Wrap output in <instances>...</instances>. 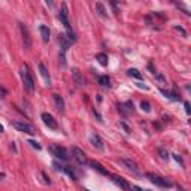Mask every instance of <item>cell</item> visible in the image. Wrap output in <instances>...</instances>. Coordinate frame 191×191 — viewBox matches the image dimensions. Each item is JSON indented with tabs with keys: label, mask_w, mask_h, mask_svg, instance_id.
Listing matches in <instances>:
<instances>
[{
	"label": "cell",
	"mask_w": 191,
	"mask_h": 191,
	"mask_svg": "<svg viewBox=\"0 0 191 191\" xmlns=\"http://www.w3.org/2000/svg\"><path fill=\"white\" fill-rule=\"evenodd\" d=\"M11 149H12V151H14V152H15V154L18 152V151H17V145H15V142H11Z\"/></svg>",
	"instance_id": "obj_34"
},
{
	"label": "cell",
	"mask_w": 191,
	"mask_h": 191,
	"mask_svg": "<svg viewBox=\"0 0 191 191\" xmlns=\"http://www.w3.org/2000/svg\"><path fill=\"white\" fill-rule=\"evenodd\" d=\"M178 190H179V191H185V190H184L182 187H179V185H178Z\"/></svg>",
	"instance_id": "obj_39"
},
{
	"label": "cell",
	"mask_w": 191,
	"mask_h": 191,
	"mask_svg": "<svg viewBox=\"0 0 191 191\" xmlns=\"http://www.w3.org/2000/svg\"><path fill=\"white\" fill-rule=\"evenodd\" d=\"M140 108H142V110H145V112H151V104H149L148 102H142V103H140Z\"/></svg>",
	"instance_id": "obj_25"
},
{
	"label": "cell",
	"mask_w": 191,
	"mask_h": 191,
	"mask_svg": "<svg viewBox=\"0 0 191 191\" xmlns=\"http://www.w3.org/2000/svg\"><path fill=\"white\" fill-rule=\"evenodd\" d=\"M146 178L152 184H155V185H158V187H163V188H170L173 185L169 179H166V178H163L160 175H155V173H146Z\"/></svg>",
	"instance_id": "obj_3"
},
{
	"label": "cell",
	"mask_w": 191,
	"mask_h": 191,
	"mask_svg": "<svg viewBox=\"0 0 191 191\" xmlns=\"http://www.w3.org/2000/svg\"><path fill=\"white\" fill-rule=\"evenodd\" d=\"M85 191H90V190H85Z\"/></svg>",
	"instance_id": "obj_41"
},
{
	"label": "cell",
	"mask_w": 191,
	"mask_h": 191,
	"mask_svg": "<svg viewBox=\"0 0 191 191\" xmlns=\"http://www.w3.org/2000/svg\"><path fill=\"white\" fill-rule=\"evenodd\" d=\"M127 73H128V76H131V78H136V79H143V76H142V73L137 69H128L127 70Z\"/></svg>",
	"instance_id": "obj_21"
},
{
	"label": "cell",
	"mask_w": 191,
	"mask_h": 191,
	"mask_svg": "<svg viewBox=\"0 0 191 191\" xmlns=\"http://www.w3.org/2000/svg\"><path fill=\"white\" fill-rule=\"evenodd\" d=\"M98 84H100L102 87H104V88H109L110 87V78L108 75H103V76L98 78Z\"/></svg>",
	"instance_id": "obj_19"
},
{
	"label": "cell",
	"mask_w": 191,
	"mask_h": 191,
	"mask_svg": "<svg viewBox=\"0 0 191 191\" xmlns=\"http://www.w3.org/2000/svg\"><path fill=\"white\" fill-rule=\"evenodd\" d=\"M137 87H140V88H143V90H148V87H146V85H143L142 82H137Z\"/></svg>",
	"instance_id": "obj_37"
},
{
	"label": "cell",
	"mask_w": 191,
	"mask_h": 191,
	"mask_svg": "<svg viewBox=\"0 0 191 191\" xmlns=\"http://www.w3.org/2000/svg\"><path fill=\"white\" fill-rule=\"evenodd\" d=\"M96 11H97V14L100 15L102 18H109V15H108V12H106V8H104V5L102 3V2H97L96 3Z\"/></svg>",
	"instance_id": "obj_17"
},
{
	"label": "cell",
	"mask_w": 191,
	"mask_h": 191,
	"mask_svg": "<svg viewBox=\"0 0 191 191\" xmlns=\"http://www.w3.org/2000/svg\"><path fill=\"white\" fill-rule=\"evenodd\" d=\"M184 106H185V112L188 115H191V104H190V102H185L184 103Z\"/></svg>",
	"instance_id": "obj_31"
},
{
	"label": "cell",
	"mask_w": 191,
	"mask_h": 191,
	"mask_svg": "<svg viewBox=\"0 0 191 191\" xmlns=\"http://www.w3.org/2000/svg\"><path fill=\"white\" fill-rule=\"evenodd\" d=\"M19 31H21V36H23V43H24V48L25 49H30L31 48V36L29 33V29L25 27L23 23H19Z\"/></svg>",
	"instance_id": "obj_6"
},
{
	"label": "cell",
	"mask_w": 191,
	"mask_h": 191,
	"mask_svg": "<svg viewBox=\"0 0 191 191\" xmlns=\"http://www.w3.org/2000/svg\"><path fill=\"white\" fill-rule=\"evenodd\" d=\"M29 143L31 145L33 148H36L37 151H41V149H42V146H41V145H39V142H36V140H31V139H30V140H29Z\"/></svg>",
	"instance_id": "obj_28"
},
{
	"label": "cell",
	"mask_w": 191,
	"mask_h": 191,
	"mask_svg": "<svg viewBox=\"0 0 191 191\" xmlns=\"http://www.w3.org/2000/svg\"><path fill=\"white\" fill-rule=\"evenodd\" d=\"M88 164H90V167H91V169H94L96 172H98L100 175H104V176H110V175H112L108 169H104V167L102 166V164L98 163V161H96V160H91Z\"/></svg>",
	"instance_id": "obj_9"
},
{
	"label": "cell",
	"mask_w": 191,
	"mask_h": 191,
	"mask_svg": "<svg viewBox=\"0 0 191 191\" xmlns=\"http://www.w3.org/2000/svg\"><path fill=\"white\" fill-rule=\"evenodd\" d=\"M124 108H126V106H124V104H118V110H120L122 115H128V110H126Z\"/></svg>",
	"instance_id": "obj_30"
},
{
	"label": "cell",
	"mask_w": 191,
	"mask_h": 191,
	"mask_svg": "<svg viewBox=\"0 0 191 191\" xmlns=\"http://www.w3.org/2000/svg\"><path fill=\"white\" fill-rule=\"evenodd\" d=\"M91 143H93L94 148L98 149V151H103L104 149V143H103L102 137L98 136V134H93V136H91Z\"/></svg>",
	"instance_id": "obj_15"
},
{
	"label": "cell",
	"mask_w": 191,
	"mask_h": 191,
	"mask_svg": "<svg viewBox=\"0 0 191 191\" xmlns=\"http://www.w3.org/2000/svg\"><path fill=\"white\" fill-rule=\"evenodd\" d=\"M124 104H126V108H127V110H130V112H133L134 110V106H133V102H130V100H127L126 103H124Z\"/></svg>",
	"instance_id": "obj_29"
},
{
	"label": "cell",
	"mask_w": 191,
	"mask_h": 191,
	"mask_svg": "<svg viewBox=\"0 0 191 191\" xmlns=\"http://www.w3.org/2000/svg\"><path fill=\"white\" fill-rule=\"evenodd\" d=\"M160 155H161L163 160H167V158H169V152H167L164 148H160Z\"/></svg>",
	"instance_id": "obj_27"
},
{
	"label": "cell",
	"mask_w": 191,
	"mask_h": 191,
	"mask_svg": "<svg viewBox=\"0 0 191 191\" xmlns=\"http://www.w3.org/2000/svg\"><path fill=\"white\" fill-rule=\"evenodd\" d=\"M21 78H23V82H24V87L29 93H33L35 91V79L31 76V72L29 69V66L24 64V67L21 70Z\"/></svg>",
	"instance_id": "obj_2"
},
{
	"label": "cell",
	"mask_w": 191,
	"mask_h": 191,
	"mask_svg": "<svg viewBox=\"0 0 191 191\" xmlns=\"http://www.w3.org/2000/svg\"><path fill=\"white\" fill-rule=\"evenodd\" d=\"M110 178H112V181H114L121 190H130V188H131V185L128 184V181L124 179V178L118 176V175H110Z\"/></svg>",
	"instance_id": "obj_10"
},
{
	"label": "cell",
	"mask_w": 191,
	"mask_h": 191,
	"mask_svg": "<svg viewBox=\"0 0 191 191\" xmlns=\"http://www.w3.org/2000/svg\"><path fill=\"white\" fill-rule=\"evenodd\" d=\"M39 31H41V36H42V41L43 42H49V37H51V31L47 25H41L39 27Z\"/></svg>",
	"instance_id": "obj_18"
},
{
	"label": "cell",
	"mask_w": 191,
	"mask_h": 191,
	"mask_svg": "<svg viewBox=\"0 0 191 191\" xmlns=\"http://www.w3.org/2000/svg\"><path fill=\"white\" fill-rule=\"evenodd\" d=\"M42 176H43V179H45V182H47V184H51V181H49V178L47 176V173H45V172H42Z\"/></svg>",
	"instance_id": "obj_35"
},
{
	"label": "cell",
	"mask_w": 191,
	"mask_h": 191,
	"mask_svg": "<svg viewBox=\"0 0 191 191\" xmlns=\"http://www.w3.org/2000/svg\"><path fill=\"white\" fill-rule=\"evenodd\" d=\"M173 29H175V30H176L178 33H181V35H182L184 37H185V36H187V30H185V29H184V27H181V25H175V27H173Z\"/></svg>",
	"instance_id": "obj_24"
},
{
	"label": "cell",
	"mask_w": 191,
	"mask_h": 191,
	"mask_svg": "<svg viewBox=\"0 0 191 191\" xmlns=\"http://www.w3.org/2000/svg\"><path fill=\"white\" fill-rule=\"evenodd\" d=\"M173 158L178 161V163H179L181 164V166H184V161H182V158H181V157L179 155H178V154H173Z\"/></svg>",
	"instance_id": "obj_32"
},
{
	"label": "cell",
	"mask_w": 191,
	"mask_h": 191,
	"mask_svg": "<svg viewBox=\"0 0 191 191\" xmlns=\"http://www.w3.org/2000/svg\"><path fill=\"white\" fill-rule=\"evenodd\" d=\"M120 127H121L124 131H126V133H128V134L131 133V128L127 126V122H126V121H120Z\"/></svg>",
	"instance_id": "obj_23"
},
{
	"label": "cell",
	"mask_w": 191,
	"mask_h": 191,
	"mask_svg": "<svg viewBox=\"0 0 191 191\" xmlns=\"http://www.w3.org/2000/svg\"><path fill=\"white\" fill-rule=\"evenodd\" d=\"M155 78H157V79H158V82H160L161 85H166V84H167L166 78H164V76H163L161 73H157V75H155Z\"/></svg>",
	"instance_id": "obj_26"
},
{
	"label": "cell",
	"mask_w": 191,
	"mask_h": 191,
	"mask_svg": "<svg viewBox=\"0 0 191 191\" xmlns=\"http://www.w3.org/2000/svg\"><path fill=\"white\" fill-rule=\"evenodd\" d=\"M58 18H60V21L63 23L66 31H67V37L70 39V42L72 43L76 42V35H75L73 29H72V25L69 23V12H67V5L66 3L61 5V11H60V14H58Z\"/></svg>",
	"instance_id": "obj_1"
},
{
	"label": "cell",
	"mask_w": 191,
	"mask_h": 191,
	"mask_svg": "<svg viewBox=\"0 0 191 191\" xmlns=\"http://www.w3.org/2000/svg\"><path fill=\"white\" fill-rule=\"evenodd\" d=\"M72 76H73L75 82H76L78 85H79V87H82V85H85V79H84V76L81 75L79 69H76V67H73V69H72Z\"/></svg>",
	"instance_id": "obj_13"
},
{
	"label": "cell",
	"mask_w": 191,
	"mask_h": 191,
	"mask_svg": "<svg viewBox=\"0 0 191 191\" xmlns=\"http://www.w3.org/2000/svg\"><path fill=\"white\" fill-rule=\"evenodd\" d=\"M188 122H190V124H191V120H188Z\"/></svg>",
	"instance_id": "obj_40"
},
{
	"label": "cell",
	"mask_w": 191,
	"mask_h": 191,
	"mask_svg": "<svg viewBox=\"0 0 191 191\" xmlns=\"http://www.w3.org/2000/svg\"><path fill=\"white\" fill-rule=\"evenodd\" d=\"M72 154H73V158L78 161V164H81V166H84V164L90 163V161L87 160V155H85V152H84L81 148L73 146V148H72Z\"/></svg>",
	"instance_id": "obj_7"
},
{
	"label": "cell",
	"mask_w": 191,
	"mask_h": 191,
	"mask_svg": "<svg viewBox=\"0 0 191 191\" xmlns=\"http://www.w3.org/2000/svg\"><path fill=\"white\" fill-rule=\"evenodd\" d=\"M96 60L98 61V63H100L102 66H108V55L106 54H104V52H100V54H97L96 55Z\"/></svg>",
	"instance_id": "obj_20"
},
{
	"label": "cell",
	"mask_w": 191,
	"mask_h": 191,
	"mask_svg": "<svg viewBox=\"0 0 191 191\" xmlns=\"http://www.w3.org/2000/svg\"><path fill=\"white\" fill-rule=\"evenodd\" d=\"M39 72H41V75H42V78H43L45 84L49 87V85H51V76H49V72H48V69H47V66H45L43 63H39Z\"/></svg>",
	"instance_id": "obj_12"
},
{
	"label": "cell",
	"mask_w": 191,
	"mask_h": 191,
	"mask_svg": "<svg viewBox=\"0 0 191 191\" xmlns=\"http://www.w3.org/2000/svg\"><path fill=\"white\" fill-rule=\"evenodd\" d=\"M6 94H8V93H6V88H5V87H2V96H0V97L5 98V97H6Z\"/></svg>",
	"instance_id": "obj_36"
},
{
	"label": "cell",
	"mask_w": 191,
	"mask_h": 191,
	"mask_svg": "<svg viewBox=\"0 0 191 191\" xmlns=\"http://www.w3.org/2000/svg\"><path fill=\"white\" fill-rule=\"evenodd\" d=\"M41 116H42V120H43V124L48 128H51V130H57L58 128V122H57V120L51 114H48V112H43Z\"/></svg>",
	"instance_id": "obj_8"
},
{
	"label": "cell",
	"mask_w": 191,
	"mask_h": 191,
	"mask_svg": "<svg viewBox=\"0 0 191 191\" xmlns=\"http://www.w3.org/2000/svg\"><path fill=\"white\" fill-rule=\"evenodd\" d=\"M54 102H55V106H57L58 112H60V114H64V110H66L64 98H63L60 94H54Z\"/></svg>",
	"instance_id": "obj_14"
},
{
	"label": "cell",
	"mask_w": 191,
	"mask_h": 191,
	"mask_svg": "<svg viewBox=\"0 0 191 191\" xmlns=\"http://www.w3.org/2000/svg\"><path fill=\"white\" fill-rule=\"evenodd\" d=\"M122 163L126 164V166L131 170L133 173H136V175H139L140 173V170H139V166L133 161V160H130V158H122Z\"/></svg>",
	"instance_id": "obj_16"
},
{
	"label": "cell",
	"mask_w": 191,
	"mask_h": 191,
	"mask_svg": "<svg viewBox=\"0 0 191 191\" xmlns=\"http://www.w3.org/2000/svg\"><path fill=\"white\" fill-rule=\"evenodd\" d=\"M58 43H60V48H61V52H67V49L72 47V42H70V39L67 37V35H61L58 36Z\"/></svg>",
	"instance_id": "obj_11"
},
{
	"label": "cell",
	"mask_w": 191,
	"mask_h": 191,
	"mask_svg": "<svg viewBox=\"0 0 191 191\" xmlns=\"http://www.w3.org/2000/svg\"><path fill=\"white\" fill-rule=\"evenodd\" d=\"M49 149H51L52 155H55L57 158H60L61 161H67V160L70 158L69 152H67V151H66L63 146H58V145H52V146H51Z\"/></svg>",
	"instance_id": "obj_5"
},
{
	"label": "cell",
	"mask_w": 191,
	"mask_h": 191,
	"mask_svg": "<svg viewBox=\"0 0 191 191\" xmlns=\"http://www.w3.org/2000/svg\"><path fill=\"white\" fill-rule=\"evenodd\" d=\"M130 190H131V191H149V190H142L140 187H137V185H131Z\"/></svg>",
	"instance_id": "obj_33"
},
{
	"label": "cell",
	"mask_w": 191,
	"mask_h": 191,
	"mask_svg": "<svg viewBox=\"0 0 191 191\" xmlns=\"http://www.w3.org/2000/svg\"><path fill=\"white\" fill-rule=\"evenodd\" d=\"M12 127H15L18 131L21 133H27V134H35L36 133V128L29 122H24V121H14L12 122Z\"/></svg>",
	"instance_id": "obj_4"
},
{
	"label": "cell",
	"mask_w": 191,
	"mask_h": 191,
	"mask_svg": "<svg viewBox=\"0 0 191 191\" xmlns=\"http://www.w3.org/2000/svg\"><path fill=\"white\" fill-rule=\"evenodd\" d=\"M169 98H172V100H175V102L181 100V96H179V93H178V88H176V87H173V90L170 91V96H169Z\"/></svg>",
	"instance_id": "obj_22"
},
{
	"label": "cell",
	"mask_w": 191,
	"mask_h": 191,
	"mask_svg": "<svg viewBox=\"0 0 191 191\" xmlns=\"http://www.w3.org/2000/svg\"><path fill=\"white\" fill-rule=\"evenodd\" d=\"M185 88H187V90H188V91H190V93H191V85H190V84H188V85H187V87H185Z\"/></svg>",
	"instance_id": "obj_38"
}]
</instances>
